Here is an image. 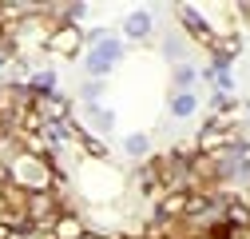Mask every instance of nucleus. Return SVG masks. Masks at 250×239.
<instances>
[{"mask_svg": "<svg viewBox=\"0 0 250 239\" xmlns=\"http://www.w3.org/2000/svg\"><path fill=\"white\" fill-rule=\"evenodd\" d=\"M151 32H155V16L147 8H139V12H131L127 20H123V36L127 40H147Z\"/></svg>", "mask_w": 250, "mask_h": 239, "instance_id": "nucleus-2", "label": "nucleus"}, {"mask_svg": "<svg viewBox=\"0 0 250 239\" xmlns=\"http://www.w3.org/2000/svg\"><path fill=\"white\" fill-rule=\"evenodd\" d=\"M80 40H83L80 28L76 24H64V28H56V32H52V40H44V48H52V52H76Z\"/></svg>", "mask_w": 250, "mask_h": 239, "instance_id": "nucleus-3", "label": "nucleus"}, {"mask_svg": "<svg viewBox=\"0 0 250 239\" xmlns=\"http://www.w3.org/2000/svg\"><path fill=\"white\" fill-rule=\"evenodd\" d=\"M195 108H199V96L195 92H179V96H171V116L175 120H187V116H195Z\"/></svg>", "mask_w": 250, "mask_h": 239, "instance_id": "nucleus-6", "label": "nucleus"}, {"mask_svg": "<svg viewBox=\"0 0 250 239\" xmlns=\"http://www.w3.org/2000/svg\"><path fill=\"white\" fill-rule=\"evenodd\" d=\"M123 152H127L131 160H143V156H151V132H131L127 140H123Z\"/></svg>", "mask_w": 250, "mask_h": 239, "instance_id": "nucleus-5", "label": "nucleus"}, {"mask_svg": "<svg viewBox=\"0 0 250 239\" xmlns=\"http://www.w3.org/2000/svg\"><path fill=\"white\" fill-rule=\"evenodd\" d=\"M100 96H104V80H87V84L80 88V100H83V104H100Z\"/></svg>", "mask_w": 250, "mask_h": 239, "instance_id": "nucleus-8", "label": "nucleus"}, {"mask_svg": "<svg viewBox=\"0 0 250 239\" xmlns=\"http://www.w3.org/2000/svg\"><path fill=\"white\" fill-rule=\"evenodd\" d=\"M195 76H199L195 64H175V68H171V96L191 92V88H195Z\"/></svg>", "mask_w": 250, "mask_h": 239, "instance_id": "nucleus-4", "label": "nucleus"}, {"mask_svg": "<svg viewBox=\"0 0 250 239\" xmlns=\"http://www.w3.org/2000/svg\"><path fill=\"white\" fill-rule=\"evenodd\" d=\"M80 116L87 120V136H111L115 132V112L104 108V104H80Z\"/></svg>", "mask_w": 250, "mask_h": 239, "instance_id": "nucleus-1", "label": "nucleus"}, {"mask_svg": "<svg viewBox=\"0 0 250 239\" xmlns=\"http://www.w3.org/2000/svg\"><path fill=\"white\" fill-rule=\"evenodd\" d=\"M159 48H163V56H167V60H179V64H183L187 44H183V36H179V32H163V44H159Z\"/></svg>", "mask_w": 250, "mask_h": 239, "instance_id": "nucleus-7", "label": "nucleus"}]
</instances>
